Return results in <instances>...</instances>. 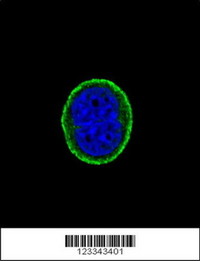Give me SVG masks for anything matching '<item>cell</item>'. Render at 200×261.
<instances>
[{
	"mask_svg": "<svg viewBox=\"0 0 200 261\" xmlns=\"http://www.w3.org/2000/svg\"><path fill=\"white\" fill-rule=\"evenodd\" d=\"M61 127L71 154L89 165L108 164L128 146L134 116L126 92L110 80L92 79L71 91Z\"/></svg>",
	"mask_w": 200,
	"mask_h": 261,
	"instance_id": "cell-1",
	"label": "cell"
}]
</instances>
